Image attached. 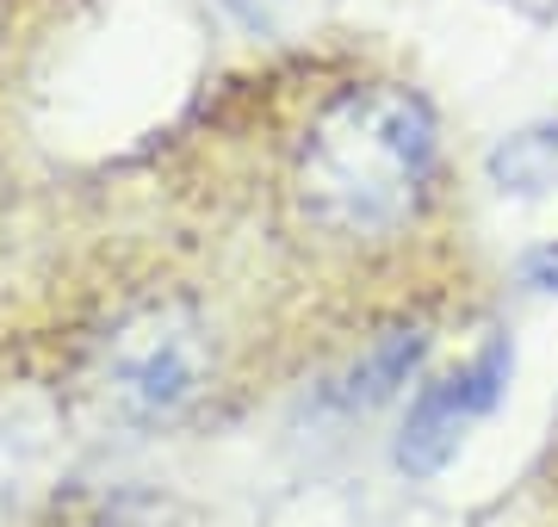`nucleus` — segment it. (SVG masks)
<instances>
[{
    "label": "nucleus",
    "mask_w": 558,
    "mask_h": 527,
    "mask_svg": "<svg viewBox=\"0 0 558 527\" xmlns=\"http://www.w3.org/2000/svg\"><path fill=\"white\" fill-rule=\"evenodd\" d=\"M435 112L410 87H360L329 106L304 149V205L323 230L385 236L410 223L435 174Z\"/></svg>",
    "instance_id": "1"
},
{
    "label": "nucleus",
    "mask_w": 558,
    "mask_h": 527,
    "mask_svg": "<svg viewBox=\"0 0 558 527\" xmlns=\"http://www.w3.org/2000/svg\"><path fill=\"white\" fill-rule=\"evenodd\" d=\"M205 379V329L193 310L156 305L131 317L106 347V397L131 422H168Z\"/></svg>",
    "instance_id": "2"
},
{
    "label": "nucleus",
    "mask_w": 558,
    "mask_h": 527,
    "mask_svg": "<svg viewBox=\"0 0 558 527\" xmlns=\"http://www.w3.org/2000/svg\"><path fill=\"white\" fill-rule=\"evenodd\" d=\"M509 379H515V342L497 335V342L478 347L459 372H447L440 385H428L416 404H410V422H403V434H398V466L410 471V478L440 471L459 453V441L502 404Z\"/></svg>",
    "instance_id": "3"
},
{
    "label": "nucleus",
    "mask_w": 558,
    "mask_h": 527,
    "mask_svg": "<svg viewBox=\"0 0 558 527\" xmlns=\"http://www.w3.org/2000/svg\"><path fill=\"white\" fill-rule=\"evenodd\" d=\"M422 354H428V335H416V329L385 335V342H373L348 372H341V385L329 391V404L336 409H373V404H385V397H398V385L422 366Z\"/></svg>",
    "instance_id": "4"
},
{
    "label": "nucleus",
    "mask_w": 558,
    "mask_h": 527,
    "mask_svg": "<svg viewBox=\"0 0 558 527\" xmlns=\"http://www.w3.org/2000/svg\"><path fill=\"white\" fill-rule=\"evenodd\" d=\"M502 193H558V137L553 131H521L490 156Z\"/></svg>",
    "instance_id": "5"
},
{
    "label": "nucleus",
    "mask_w": 558,
    "mask_h": 527,
    "mask_svg": "<svg viewBox=\"0 0 558 527\" xmlns=\"http://www.w3.org/2000/svg\"><path fill=\"white\" fill-rule=\"evenodd\" d=\"M32 453H38V441H32L25 428L0 422V515L13 508V497H20L25 471H32Z\"/></svg>",
    "instance_id": "6"
},
{
    "label": "nucleus",
    "mask_w": 558,
    "mask_h": 527,
    "mask_svg": "<svg viewBox=\"0 0 558 527\" xmlns=\"http://www.w3.org/2000/svg\"><path fill=\"white\" fill-rule=\"evenodd\" d=\"M218 7L242 25V32L267 38V32H279V25L292 20V7H299V0H218Z\"/></svg>",
    "instance_id": "7"
},
{
    "label": "nucleus",
    "mask_w": 558,
    "mask_h": 527,
    "mask_svg": "<svg viewBox=\"0 0 558 527\" xmlns=\"http://www.w3.org/2000/svg\"><path fill=\"white\" fill-rule=\"evenodd\" d=\"M527 285H534V292H558V243L527 255Z\"/></svg>",
    "instance_id": "8"
}]
</instances>
